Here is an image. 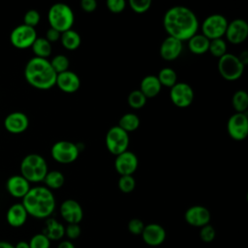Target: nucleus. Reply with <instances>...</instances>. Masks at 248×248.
Returning a JSON list of instances; mask_svg holds the SVG:
<instances>
[{
    "mask_svg": "<svg viewBox=\"0 0 248 248\" xmlns=\"http://www.w3.org/2000/svg\"><path fill=\"white\" fill-rule=\"evenodd\" d=\"M107 8L114 14H119L124 11L126 7V2L124 0H107Z\"/></svg>",
    "mask_w": 248,
    "mask_h": 248,
    "instance_id": "nucleus-41",
    "label": "nucleus"
},
{
    "mask_svg": "<svg viewBox=\"0 0 248 248\" xmlns=\"http://www.w3.org/2000/svg\"><path fill=\"white\" fill-rule=\"evenodd\" d=\"M162 85L157 78V76L154 75H148L145 76L140 85V90L146 98H153L156 97L160 91H161Z\"/></svg>",
    "mask_w": 248,
    "mask_h": 248,
    "instance_id": "nucleus-23",
    "label": "nucleus"
},
{
    "mask_svg": "<svg viewBox=\"0 0 248 248\" xmlns=\"http://www.w3.org/2000/svg\"><path fill=\"white\" fill-rule=\"evenodd\" d=\"M60 214L68 224H79L83 218L81 205L75 200H65L60 205Z\"/></svg>",
    "mask_w": 248,
    "mask_h": 248,
    "instance_id": "nucleus-16",
    "label": "nucleus"
},
{
    "mask_svg": "<svg viewBox=\"0 0 248 248\" xmlns=\"http://www.w3.org/2000/svg\"><path fill=\"white\" fill-rule=\"evenodd\" d=\"M35 57L46 59L51 54V44L44 37H37L31 46Z\"/></svg>",
    "mask_w": 248,
    "mask_h": 248,
    "instance_id": "nucleus-27",
    "label": "nucleus"
},
{
    "mask_svg": "<svg viewBox=\"0 0 248 248\" xmlns=\"http://www.w3.org/2000/svg\"><path fill=\"white\" fill-rule=\"evenodd\" d=\"M47 171V164L45 158L40 154H28L20 163V175L28 182L43 181Z\"/></svg>",
    "mask_w": 248,
    "mask_h": 248,
    "instance_id": "nucleus-4",
    "label": "nucleus"
},
{
    "mask_svg": "<svg viewBox=\"0 0 248 248\" xmlns=\"http://www.w3.org/2000/svg\"><path fill=\"white\" fill-rule=\"evenodd\" d=\"M28 243L30 248H49L50 247V240L43 232L34 234Z\"/></svg>",
    "mask_w": 248,
    "mask_h": 248,
    "instance_id": "nucleus-36",
    "label": "nucleus"
},
{
    "mask_svg": "<svg viewBox=\"0 0 248 248\" xmlns=\"http://www.w3.org/2000/svg\"><path fill=\"white\" fill-rule=\"evenodd\" d=\"M45 184L46 185V188L50 189H59L64 185L65 177L64 174L59 170H49L46 174L44 180Z\"/></svg>",
    "mask_w": 248,
    "mask_h": 248,
    "instance_id": "nucleus-29",
    "label": "nucleus"
},
{
    "mask_svg": "<svg viewBox=\"0 0 248 248\" xmlns=\"http://www.w3.org/2000/svg\"><path fill=\"white\" fill-rule=\"evenodd\" d=\"M162 86L172 87L177 82V75L175 71L170 67L162 68L157 76Z\"/></svg>",
    "mask_w": 248,
    "mask_h": 248,
    "instance_id": "nucleus-31",
    "label": "nucleus"
},
{
    "mask_svg": "<svg viewBox=\"0 0 248 248\" xmlns=\"http://www.w3.org/2000/svg\"><path fill=\"white\" fill-rule=\"evenodd\" d=\"M4 126L11 134H21L27 130L29 119L25 113L21 111H14L6 116Z\"/></svg>",
    "mask_w": 248,
    "mask_h": 248,
    "instance_id": "nucleus-18",
    "label": "nucleus"
},
{
    "mask_svg": "<svg viewBox=\"0 0 248 248\" xmlns=\"http://www.w3.org/2000/svg\"><path fill=\"white\" fill-rule=\"evenodd\" d=\"M208 50L214 57L220 58L227 53V44L222 38L210 40Z\"/></svg>",
    "mask_w": 248,
    "mask_h": 248,
    "instance_id": "nucleus-33",
    "label": "nucleus"
},
{
    "mask_svg": "<svg viewBox=\"0 0 248 248\" xmlns=\"http://www.w3.org/2000/svg\"><path fill=\"white\" fill-rule=\"evenodd\" d=\"M230 137L234 140H243L248 135V117L246 113L235 112L230 116L227 123Z\"/></svg>",
    "mask_w": 248,
    "mask_h": 248,
    "instance_id": "nucleus-11",
    "label": "nucleus"
},
{
    "mask_svg": "<svg viewBox=\"0 0 248 248\" xmlns=\"http://www.w3.org/2000/svg\"><path fill=\"white\" fill-rule=\"evenodd\" d=\"M57 74L47 59L33 57L25 65L24 78L34 88L47 90L55 85Z\"/></svg>",
    "mask_w": 248,
    "mask_h": 248,
    "instance_id": "nucleus-3",
    "label": "nucleus"
},
{
    "mask_svg": "<svg viewBox=\"0 0 248 248\" xmlns=\"http://www.w3.org/2000/svg\"><path fill=\"white\" fill-rule=\"evenodd\" d=\"M21 203L27 214L37 219L48 218L55 209V198L51 190L45 186L30 188Z\"/></svg>",
    "mask_w": 248,
    "mask_h": 248,
    "instance_id": "nucleus-2",
    "label": "nucleus"
},
{
    "mask_svg": "<svg viewBox=\"0 0 248 248\" xmlns=\"http://www.w3.org/2000/svg\"><path fill=\"white\" fill-rule=\"evenodd\" d=\"M81 233V230L78 224H68L65 228V235L70 239H77Z\"/></svg>",
    "mask_w": 248,
    "mask_h": 248,
    "instance_id": "nucleus-42",
    "label": "nucleus"
},
{
    "mask_svg": "<svg viewBox=\"0 0 248 248\" xmlns=\"http://www.w3.org/2000/svg\"><path fill=\"white\" fill-rule=\"evenodd\" d=\"M151 0H129L130 8L137 14H143L151 7Z\"/></svg>",
    "mask_w": 248,
    "mask_h": 248,
    "instance_id": "nucleus-37",
    "label": "nucleus"
},
{
    "mask_svg": "<svg viewBox=\"0 0 248 248\" xmlns=\"http://www.w3.org/2000/svg\"><path fill=\"white\" fill-rule=\"evenodd\" d=\"M27 217L28 214L22 203H15L11 205L6 214L8 224L14 228H18L24 225Z\"/></svg>",
    "mask_w": 248,
    "mask_h": 248,
    "instance_id": "nucleus-22",
    "label": "nucleus"
},
{
    "mask_svg": "<svg viewBox=\"0 0 248 248\" xmlns=\"http://www.w3.org/2000/svg\"><path fill=\"white\" fill-rule=\"evenodd\" d=\"M184 218L189 225L202 228L209 224L211 214L210 211L202 205H193L185 211Z\"/></svg>",
    "mask_w": 248,
    "mask_h": 248,
    "instance_id": "nucleus-15",
    "label": "nucleus"
},
{
    "mask_svg": "<svg viewBox=\"0 0 248 248\" xmlns=\"http://www.w3.org/2000/svg\"><path fill=\"white\" fill-rule=\"evenodd\" d=\"M182 42L168 36L160 46V56L168 61L176 59L182 51Z\"/></svg>",
    "mask_w": 248,
    "mask_h": 248,
    "instance_id": "nucleus-21",
    "label": "nucleus"
},
{
    "mask_svg": "<svg viewBox=\"0 0 248 248\" xmlns=\"http://www.w3.org/2000/svg\"><path fill=\"white\" fill-rule=\"evenodd\" d=\"M146 100H147V98L141 93V91L140 89H136L129 93L127 102H128V105L132 108L139 109L145 106Z\"/></svg>",
    "mask_w": 248,
    "mask_h": 248,
    "instance_id": "nucleus-32",
    "label": "nucleus"
},
{
    "mask_svg": "<svg viewBox=\"0 0 248 248\" xmlns=\"http://www.w3.org/2000/svg\"><path fill=\"white\" fill-rule=\"evenodd\" d=\"M55 85H57L58 88L63 92L74 93L78 90L80 86V79L76 73L68 70L66 72L57 74Z\"/></svg>",
    "mask_w": 248,
    "mask_h": 248,
    "instance_id": "nucleus-19",
    "label": "nucleus"
},
{
    "mask_svg": "<svg viewBox=\"0 0 248 248\" xmlns=\"http://www.w3.org/2000/svg\"><path fill=\"white\" fill-rule=\"evenodd\" d=\"M37 37L38 36L35 28L25 24H20L14 28L11 32L10 41L16 48L26 49L32 46Z\"/></svg>",
    "mask_w": 248,
    "mask_h": 248,
    "instance_id": "nucleus-10",
    "label": "nucleus"
},
{
    "mask_svg": "<svg viewBox=\"0 0 248 248\" xmlns=\"http://www.w3.org/2000/svg\"><path fill=\"white\" fill-rule=\"evenodd\" d=\"M232 105L235 112L246 113L248 108V94L245 90H237L233 93L232 98Z\"/></svg>",
    "mask_w": 248,
    "mask_h": 248,
    "instance_id": "nucleus-30",
    "label": "nucleus"
},
{
    "mask_svg": "<svg viewBox=\"0 0 248 248\" xmlns=\"http://www.w3.org/2000/svg\"><path fill=\"white\" fill-rule=\"evenodd\" d=\"M141 236L145 244H147L148 246L156 247L163 244L166 239L167 233L165 229L161 225L156 223H150L144 226Z\"/></svg>",
    "mask_w": 248,
    "mask_h": 248,
    "instance_id": "nucleus-17",
    "label": "nucleus"
},
{
    "mask_svg": "<svg viewBox=\"0 0 248 248\" xmlns=\"http://www.w3.org/2000/svg\"><path fill=\"white\" fill-rule=\"evenodd\" d=\"M144 224L140 219L138 218H133L129 221L128 223V231L136 235L141 234L143 229H144Z\"/></svg>",
    "mask_w": 248,
    "mask_h": 248,
    "instance_id": "nucleus-40",
    "label": "nucleus"
},
{
    "mask_svg": "<svg viewBox=\"0 0 248 248\" xmlns=\"http://www.w3.org/2000/svg\"><path fill=\"white\" fill-rule=\"evenodd\" d=\"M60 41H61L62 46L66 49L75 50L80 46L81 38L77 31H75L73 29H69V30L61 33Z\"/></svg>",
    "mask_w": 248,
    "mask_h": 248,
    "instance_id": "nucleus-26",
    "label": "nucleus"
},
{
    "mask_svg": "<svg viewBox=\"0 0 248 248\" xmlns=\"http://www.w3.org/2000/svg\"><path fill=\"white\" fill-rule=\"evenodd\" d=\"M43 233L49 240H59L65 235V227L57 220L48 218L46 222Z\"/></svg>",
    "mask_w": 248,
    "mask_h": 248,
    "instance_id": "nucleus-24",
    "label": "nucleus"
},
{
    "mask_svg": "<svg viewBox=\"0 0 248 248\" xmlns=\"http://www.w3.org/2000/svg\"><path fill=\"white\" fill-rule=\"evenodd\" d=\"M51 157L58 163L71 164L75 162L78 155L79 149L77 144L69 140H58L50 149Z\"/></svg>",
    "mask_w": 248,
    "mask_h": 248,
    "instance_id": "nucleus-9",
    "label": "nucleus"
},
{
    "mask_svg": "<svg viewBox=\"0 0 248 248\" xmlns=\"http://www.w3.org/2000/svg\"><path fill=\"white\" fill-rule=\"evenodd\" d=\"M209 41L202 34H195L188 40V47L194 54H203L208 51Z\"/></svg>",
    "mask_w": 248,
    "mask_h": 248,
    "instance_id": "nucleus-25",
    "label": "nucleus"
},
{
    "mask_svg": "<svg viewBox=\"0 0 248 248\" xmlns=\"http://www.w3.org/2000/svg\"><path fill=\"white\" fill-rule=\"evenodd\" d=\"M50 62L51 67L55 71L56 74H60L63 72H66L69 70L70 67V60L67 56L63 54H57L55 55Z\"/></svg>",
    "mask_w": 248,
    "mask_h": 248,
    "instance_id": "nucleus-34",
    "label": "nucleus"
},
{
    "mask_svg": "<svg viewBox=\"0 0 248 248\" xmlns=\"http://www.w3.org/2000/svg\"><path fill=\"white\" fill-rule=\"evenodd\" d=\"M0 248H14V245L8 241H0Z\"/></svg>",
    "mask_w": 248,
    "mask_h": 248,
    "instance_id": "nucleus-48",
    "label": "nucleus"
},
{
    "mask_svg": "<svg viewBox=\"0 0 248 248\" xmlns=\"http://www.w3.org/2000/svg\"><path fill=\"white\" fill-rule=\"evenodd\" d=\"M215 235H216V231L211 225L207 224L201 228L200 238L203 242H211L215 238Z\"/></svg>",
    "mask_w": 248,
    "mask_h": 248,
    "instance_id": "nucleus-39",
    "label": "nucleus"
},
{
    "mask_svg": "<svg viewBox=\"0 0 248 248\" xmlns=\"http://www.w3.org/2000/svg\"><path fill=\"white\" fill-rule=\"evenodd\" d=\"M170 97L178 108H187L194 101L195 93L192 86L186 82H176L170 87Z\"/></svg>",
    "mask_w": 248,
    "mask_h": 248,
    "instance_id": "nucleus-12",
    "label": "nucleus"
},
{
    "mask_svg": "<svg viewBox=\"0 0 248 248\" xmlns=\"http://www.w3.org/2000/svg\"><path fill=\"white\" fill-rule=\"evenodd\" d=\"M228 26L227 18L220 14H213L204 18L202 23V35L208 40L222 38Z\"/></svg>",
    "mask_w": 248,
    "mask_h": 248,
    "instance_id": "nucleus-8",
    "label": "nucleus"
},
{
    "mask_svg": "<svg viewBox=\"0 0 248 248\" xmlns=\"http://www.w3.org/2000/svg\"><path fill=\"white\" fill-rule=\"evenodd\" d=\"M227 40L234 45L243 43L248 37V23L242 18H235L228 22L226 29Z\"/></svg>",
    "mask_w": 248,
    "mask_h": 248,
    "instance_id": "nucleus-14",
    "label": "nucleus"
},
{
    "mask_svg": "<svg viewBox=\"0 0 248 248\" xmlns=\"http://www.w3.org/2000/svg\"><path fill=\"white\" fill-rule=\"evenodd\" d=\"M40 19H41V16L38 11L29 10L25 13L23 16V24L35 28V26H37L38 23L40 22Z\"/></svg>",
    "mask_w": 248,
    "mask_h": 248,
    "instance_id": "nucleus-38",
    "label": "nucleus"
},
{
    "mask_svg": "<svg viewBox=\"0 0 248 248\" xmlns=\"http://www.w3.org/2000/svg\"><path fill=\"white\" fill-rule=\"evenodd\" d=\"M136 187V180L133 175H122L118 180V188L122 193L128 194L134 191Z\"/></svg>",
    "mask_w": 248,
    "mask_h": 248,
    "instance_id": "nucleus-35",
    "label": "nucleus"
},
{
    "mask_svg": "<svg viewBox=\"0 0 248 248\" xmlns=\"http://www.w3.org/2000/svg\"><path fill=\"white\" fill-rule=\"evenodd\" d=\"M57 248H76V247L71 240H63L58 244Z\"/></svg>",
    "mask_w": 248,
    "mask_h": 248,
    "instance_id": "nucleus-45",
    "label": "nucleus"
},
{
    "mask_svg": "<svg viewBox=\"0 0 248 248\" xmlns=\"http://www.w3.org/2000/svg\"><path fill=\"white\" fill-rule=\"evenodd\" d=\"M6 188L9 194L17 199H22L30 190V182H28L22 175L16 174L8 178Z\"/></svg>",
    "mask_w": 248,
    "mask_h": 248,
    "instance_id": "nucleus-20",
    "label": "nucleus"
},
{
    "mask_svg": "<svg viewBox=\"0 0 248 248\" xmlns=\"http://www.w3.org/2000/svg\"><path fill=\"white\" fill-rule=\"evenodd\" d=\"M163 25L170 37L181 42L197 34L199 20L196 14L185 6H173L164 15Z\"/></svg>",
    "mask_w": 248,
    "mask_h": 248,
    "instance_id": "nucleus-1",
    "label": "nucleus"
},
{
    "mask_svg": "<svg viewBox=\"0 0 248 248\" xmlns=\"http://www.w3.org/2000/svg\"><path fill=\"white\" fill-rule=\"evenodd\" d=\"M140 120L137 114L133 112H127L120 117L117 126H119L125 132L129 133L136 131L140 127Z\"/></svg>",
    "mask_w": 248,
    "mask_h": 248,
    "instance_id": "nucleus-28",
    "label": "nucleus"
},
{
    "mask_svg": "<svg viewBox=\"0 0 248 248\" xmlns=\"http://www.w3.org/2000/svg\"><path fill=\"white\" fill-rule=\"evenodd\" d=\"M47 19L51 28L63 33L72 29L75 16L72 8L67 4L55 3L48 10Z\"/></svg>",
    "mask_w": 248,
    "mask_h": 248,
    "instance_id": "nucleus-5",
    "label": "nucleus"
},
{
    "mask_svg": "<svg viewBox=\"0 0 248 248\" xmlns=\"http://www.w3.org/2000/svg\"><path fill=\"white\" fill-rule=\"evenodd\" d=\"M14 248H30L29 243L27 241H18L16 245H14Z\"/></svg>",
    "mask_w": 248,
    "mask_h": 248,
    "instance_id": "nucleus-47",
    "label": "nucleus"
},
{
    "mask_svg": "<svg viewBox=\"0 0 248 248\" xmlns=\"http://www.w3.org/2000/svg\"><path fill=\"white\" fill-rule=\"evenodd\" d=\"M139 166L137 155L131 151H124L117 155L114 160L115 170L122 175H133Z\"/></svg>",
    "mask_w": 248,
    "mask_h": 248,
    "instance_id": "nucleus-13",
    "label": "nucleus"
},
{
    "mask_svg": "<svg viewBox=\"0 0 248 248\" xmlns=\"http://www.w3.org/2000/svg\"><path fill=\"white\" fill-rule=\"evenodd\" d=\"M238 58H239V60L241 61V63L245 66V65L247 64V62H248V51H247V50H243V51L240 53V55L238 56Z\"/></svg>",
    "mask_w": 248,
    "mask_h": 248,
    "instance_id": "nucleus-46",
    "label": "nucleus"
},
{
    "mask_svg": "<svg viewBox=\"0 0 248 248\" xmlns=\"http://www.w3.org/2000/svg\"><path fill=\"white\" fill-rule=\"evenodd\" d=\"M60 36H61V33L51 27H49L46 33V39L51 44L53 42H57L58 40H60Z\"/></svg>",
    "mask_w": 248,
    "mask_h": 248,
    "instance_id": "nucleus-44",
    "label": "nucleus"
},
{
    "mask_svg": "<svg viewBox=\"0 0 248 248\" xmlns=\"http://www.w3.org/2000/svg\"><path fill=\"white\" fill-rule=\"evenodd\" d=\"M80 7L84 12L92 13L97 9V2L96 0H81Z\"/></svg>",
    "mask_w": 248,
    "mask_h": 248,
    "instance_id": "nucleus-43",
    "label": "nucleus"
},
{
    "mask_svg": "<svg viewBox=\"0 0 248 248\" xmlns=\"http://www.w3.org/2000/svg\"><path fill=\"white\" fill-rule=\"evenodd\" d=\"M244 67L238 56L232 53L224 54L218 61V70L221 77L229 81H234L240 78L244 72Z\"/></svg>",
    "mask_w": 248,
    "mask_h": 248,
    "instance_id": "nucleus-6",
    "label": "nucleus"
},
{
    "mask_svg": "<svg viewBox=\"0 0 248 248\" xmlns=\"http://www.w3.org/2000/svg\"><path fill=\"white\" fill-rule=\"evenodd\" d=\"M105 141L108 150L117 156L127 150L130 141L129 134L119 126H113L107 132Z\"/></svg>",
    "mask_w": 248,
    "mask_h": 248,
    "instance_id": "nucleus-7",
    "label": "nucleus"
}]
</instances>
